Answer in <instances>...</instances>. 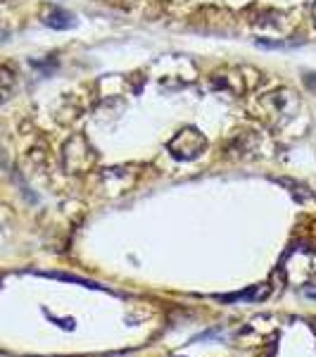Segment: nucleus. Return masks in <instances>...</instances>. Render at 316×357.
Here are the masks:
<instances>
[{
	"mask_svg": "<svg viewBox=\"0 0 316 357\" xmlns=\"http://www.w3.org/2000/svg\"><path fill=\"white\" fill-rule=\"evenodd\" d=\"M95 162H97V153L84 134L72 136L65 143V151H62V165H65V169L69 172V174H86V172L93 169Z\"/></svg>",
	"mask_w": 316,
	"mask_h": 357,
	"instance_id": "f03ea898",
	"label": "nucleus"
},
{
	"mask_svg": "<svg viewBox=\"0 0 316 357\" xmlns=\"http://www.w3.org/2000/svg\"><path fill=\"white\" fill-rule=\"evenodd\" d=\"M271 296V286L269 284H260V286H250L248 291L243 293H231V296H214L216 301L221 303H262Z\"/></svg>",
	"mask_w": 316,
	"mask_h": 357,
	"instance_id": "39448f33",
	"label": "nucleus"
},
{
	"mask_svg": "<svg viewBox=\"0 0 316 357\" xmlns=\"http://www.w3.org/2000/svg\"><path fill=\"white\" fill-rule=\"evenodd\" d=\"M45 314H48L50 321H57V326H62V329H69V331L74 329V319H57V317H53L50 312H45Z\"/></svg>",
	"mask_w": 316,
	"mask_h": 357,
	"instance_id": "6e6552de",
	"label": "nucleus"
},
{
	"mask_svg": "<svg viewBox=\"0 0 316 357\" xmlns=\"http://www.w3.org/2000/svg\"><path fill=\"white\" fill-rule=\"evenodd\" d=\"M312 15H314V20H316V0H314V8H312Z\"/></svg>",
	"mask_w": 316,
	"mask_h": 357,
	"instance_id": "f8f14e48",
	"label": "nucleus"
},
{
	"mask_svg": "<svg viewBox=\"0 0 316 357\" xmlns=\"http://www.w3.org/2000/svg\"><path fill=\"white\" fill-rule=\"evenodd\" d=\"M43 276H50V279H60V281H72V284L86 286V289H95V291H105V286L95 284V281L81 279V276H74V274H60V272H45Z\"/></svg>",
	"mask_w": 316,
	"mask_h": 357,
	"instance_id": "423d86ee",
	"label": "nucleus"
},
{
	"mask_svg": "<svg viewBox=\"0 0 316 357\" xmlns=\"http://www.w3.org/2000/svg\"><path fill=\"white\" fill-rule=\"evenodd\" d=\"M8 36H10V33L5 31V29H0V43H3V41H8Z\"/></svg>",
	"mask_w": 316,
	"mask_h": 357,
	"instance_id": "9d476101",
	"label": "nucleus"
},
{
	"mask_svg": "<svg viewBox=\"0 0 316 357\" xmlns=\"http://www.w3.org/2000/svg\"><path fill=\"white\" fill-rule=\"evenodd\" d=\"M302 293H304L307 298H312V301H316V286H312V284L302 286Z\"/></svg>",
	"mask_w": 316,
	"mask_h": 357,
	"instance_id": "1a4fd4ad",
	"label": "nucleus"
},
{
	"mask_svg": "<svg viewBox=\"0 0 316 357\" xmlns=\"http://www.w3.org/2000/svg\"><path fill=\"white\" fill-rule=\"evenodd\" d=\"M13 86H15V74L10 72L8 67H0V102H3L5 98L10 96Z\"/></svg>",
	"mask_w": 316,
	"mask_h": 357,
	"instance_id": "0eeeda50",
	"label": "nucleus"
},
{
	"mask_svg": "<svg viewBox=\"0 0 316 357\" xmlns=\"http://www.w3.org/2000/svg\"><path fill=\"white\" fill-rule=\"evenodd\" d=\"M43 24L50 26V29H57V31H67V29L77 26V17L65 8L48 5V8L43 10Z\"/></svg>",
	"mask_w": 316,
	"mask_h": 357,
	"instance_id": "20e7f679",
	"label": "nucleus"
},
{
	"mask_svg": "<svg viewBox=\"0 0 316 357\" xmlns=\"http://www.w3.org/2000/svg\"><path fill=\"white\" fill-rule=\"evenodd\" d=\"M278 274L290 286H307L316 276V245L314 243L290 245L278 264Z\"/></svg>",
	"mask_w": 316,
	"mask_h": 357,
	"instance_id": "f257e3e1",
	"label": "nucleus"
},
{
	"mask_svg": "<svg viewBox=\"0 0 316 357\" xmlns=\"http://www.w3.org/2000/svg\"><path fill=\"white\" fill-rule=\"evenodd\" d=\"M166 151L171 153V158L191 162V160H198L200 155L207 151V138L203 131L195 129V126H183L179 134L166 143Z\"/></svg>",
	"mask_w": 316,
	"mask_h": 357,
	"instance_id": "7ed1b4c3",
	"label": "nucleus"
},
{
	"mask_svg": "<svg viewBox=\"0 0 316 357\" xmlns=\"http://www.w3.org/2000/svg\"><path fill=\"white\" fill-rule=\"evenodd\" d=\"M307 84L312 86V89H316V82H314V79H312V74H307Z\"/></svg>",
	"mask_w": 316,
	"mask_h": 357,
	"instance_id": "9b49d317",
	"label": "nucleus"
}]
</instances>
